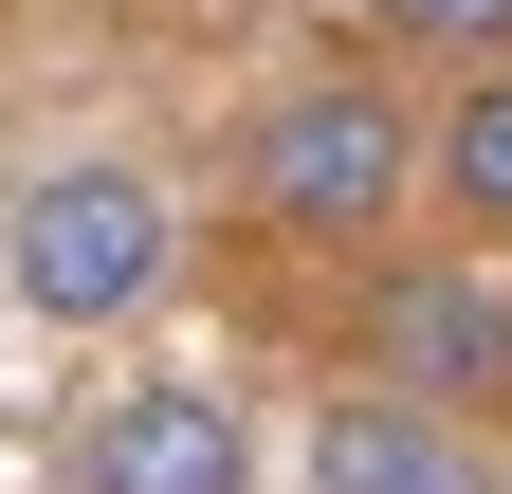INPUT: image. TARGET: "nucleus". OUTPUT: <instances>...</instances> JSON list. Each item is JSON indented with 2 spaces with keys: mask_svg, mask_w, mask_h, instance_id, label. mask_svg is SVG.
Masks as SVG:
<instances>
[{
  "mask_svg": "<svg viewBox=\"0 0 512 494\" xmlns=\"http://www.w3.org/2000/svg\"><path fill=\"white\" fill-rule=\"evenodd\" d=\"M238 202L275 220V238H330V257H366V238L421 202V110L384 92V74H293V92L238 129Z\"/></svg>",
  "mask_w": 512,
  "mask_h": 494,
  "instance_id": "nucleus-1",
  "label": "nucleus"
},
{
  "mask_svg": "<svg viewBox=\"0 0 512 494\" xmlns=\"http://www.w3.org/2000/svg\"><path fill=\"white\" fill-rule=\"evenodd\" d=\"M165 275H183V202L147 165H37L19 202H0V293H19L37 330H128Z\"/></svg>",
  "mask_w": 512,
  "mask_h": 494,
  "instance_id": "nucleus-2",
  "label": "nucleus"
},
{
  "mask_svg": "<svg viewBox=\"0 0 512 494\" xmlns=\"http://www.w3.org/2000/svg\"><path fill=\"white\" fill-rule=\"evenodd\" d=\"M348 348H366L384 403H439V421H476V440H512V275L494 257H384Z\"/></svg>",
  "mask_w": 512,
  "mask_h": 494,
  "instance_id": "nucleus-3",
  "label": "nucleus"
},
{
  "mask_svg": "<svg viewBox=\"0 0 512 494\" xmlns=\"http://www.w3.org/2000/svg\"><path fill=\"white\" fill-rule=\"evenodd\" d=\"M74 494H256V421L220 385H110L74 421Z\"/></svg>",
  "mask_w": 512,
  "mask_h": 494,
  "instance_id": "nucleus-4",
  "label": "nucleus"
},
{
  "mask_svg": "<svg viewBox=\"0 0 512 494\" xmlns=\"http://www.w3.org/2000/svg\"><path fill=\"white\" fill-rule=\"evenodd\" d=\"M311 494H512V440H476V421H439V403L348 385L330 421H311Z\"/></svg>",
  "mask_w": 512,
  "mask_h": 494,
  "instance_id": "nucleus-5",
  "label": "nucleus"
},
{
  "mask_svg": "<svg viewBox=\"0 0 512 494\" xmlns=\"http://www.w3.org/2000/svg\"><path fill=\"white\" fill-rule=\"evenodd\" d=\"M421 202L458 220L476 257H512V55H494V74H458V92L421 110Z\"/></svg>",
  "mask_w": 512,
  "mask_h": 494,
  "instance_id": "nucleus-6",
  "label": "nucleus"
},
{
  "mask_svg": "<svg viewBox=\"0 0 512 494\" xmlns=\"http://www.w3.org/2000/svg\"><path fill=\"white\" fill-rule=\"evenodd\" d=\"M384 55H439V74H494L512 55V0H366Z\"/></svg>",
  "mask_w": 512,
  "mask_h": 494,
  "instance_id": "nucleus-7",
  "label": "nucleus"
}]
</instances>
